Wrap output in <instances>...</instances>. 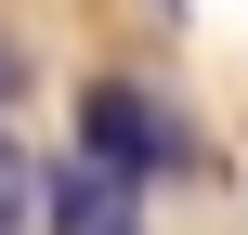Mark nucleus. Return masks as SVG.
Instances as JSON below:
<instances>
[{
    "label": "nucleus",
    "instance_id": "obj_1",
    "mask_svg": "<svg viewBox=\"0 0 248 235\" xmlns=\"http://www.w3.org/2000/svg\"><path fill=\"white\" fill-rule=\"evenodd\" d=\"M78 170H105L118 196L131 183H170V170H196V131L144 92V78H92L78 92Z\"/></svg>",
    "mask_w": 248,
    "mask_h": 235
},
{
    "label": "nucleus",
    "instance_id": "obj_2",
    "mask_svg": "<svg viewBox=\"0 0 248 235\" xmlns=\"http://www.w3.org/2000/svg\"><path fill=\"white\" fill-rule=\"evenodd\" d=\"M39 222L52 235H105L118 222V183H105V170H39Z\"/></svg>",
    "mask_w": 248,
    "mask_h": 235
},
{
    "label": "nucleus",
    "instance_id": "obj_3",
    "mask_svg": "<svg viewBox=\"0 0 248 235\" xmlns=\"http://www.w3.org/2000/svg\"><path fill=\"white\" fill-rule=\"evenodd\" d=\"M39 222V170H26V144L0 131V235H26Z\"/></svg>",
    "mask_w": 248,
    "mask_h": 235
},
{
    "label": "nucleus",
    "instance_id": "obj_4",
    "mask_svg": "<svg viewBox=\"0 0 248 235\" xmlns=\"http://www.w3.org/2000/svg\"><path fill=\"white\" fill-rule=\"evenodd\" d=\"M0 92H13V52H0Z\"/></svg>",
    "mask_w": 248,
    "mask_h": 235
},
{
    "label": "nucleus",
    "instance_id": "obj_5",
    "mask_svg": "<svg viewBox=\"0 0 248 235\" xmlns=\"http://www.w3.org/2000/svg\"><path fill=\"white\" fill-rule=\"evenodd\" d=\"M105 235H131V222H105Z\"/></svg>",
    "mask_w": 248,
    "mask_h": 235
}]
</instances>
